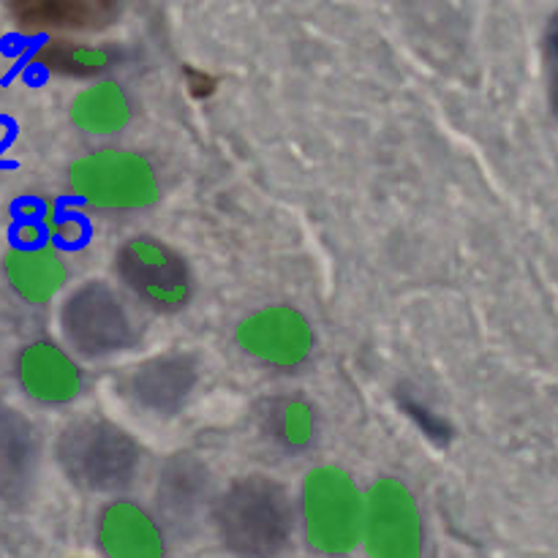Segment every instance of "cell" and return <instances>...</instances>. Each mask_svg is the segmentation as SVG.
<instances>
[{"instance_id": "7", "label": "cell", "mask_w": 558, "mask_h": 558, "mask_svg": "<svg viewBox=\"0 0 558 558\" xmlns=\"http://www.w3.org/2000/svg\"><path fill=\"white\" fill-rule=\"evenodd\" d=\"M365 548L374 558H420L425 545L423 512L412 490L381 477L365 496Z\"/></svg>"}, {"instance_id": "1", "label": "cell", "mask_w": 558, "mask_h": 558, "mask_svg": "<svg viewBox=\"0 0 558 558\" xmlns=\"http://www.w3.org/2000/svg\"><path fill=\"white\" fill-rule=\"evenodd\" d=\"M221 543L234 556L276 558L292 539L294 507L276 480L243 477L229 485L213 507Z\"/></svg>"}, {"instance_id": "21", "label": "cell", "mask_w": 558, "mask_h": 558, "mask_svg": "<svg viewBox=\"0 0 558 558\" xmlns=\"http://www.w3.org/2000/svg\"><path fill=\"white\" fill-rule=\"evenodd\" d=\"M545 47H548V54L558 63V14L550 20L548 27V38H545Z\"/></svg>"}, {"instance_id": "10", "label": "cell", "mask_w": 558, "mask_h": 558, "mask_svg": "<svg viewBox=\"0 0 558 558\" xmlns=\"http://www.w3.org/2000/svg\"><path fill=\"white\" fill-rule=\"evenodd\" d=\"M16 379L31 401L63 407L80 398L82 371L65 349L52 341H33L16 357Z\"/></svg>"}, {"instance_id": "12", "label": "cell", "mask_w": 558, "mask_h": 558, "mask_svg": "<svg viewBox=\"0 0 558 558\" xmlns=\"http://www.w3.org/2000/svg\"><path fill=\"white\" fill-rule=\"evenodd\" d=\"M38 436L31 420L0 403V501L22 505L36 480Z\"/></svg>"}, {"instance_id": "9", "label": "cell", "mask_w": 558, "mask_h": 558, "mask_svg": "<svg viewBox=\"0 0 558 558\" xmlns=\"http://www.w3.org/2000/svg\"><path fill=\"white\" fill-rule=\"evenodd\" d=\"M196 363L189 354H156L123 379V396L153 414H174L196 390Z\"/></svg>"}, {"instance_id": "14", "label": "cell", "mask_w": 558, "mask_h": 558, "mask_svg": "<svg viewBox=\"0 0 558 558\" xmlns=\"http://www.w3.org/2000/svg\"><path fill=\"white\" fill-rule=\"evenodd\" d=\"M3 272L11 292L31 305H44L69 281V267L52 245H16L3 256Z\"/></svg>"}, {"instance_id": "5", "label": "cell", "mask_w": 558, "mask_h": 558, "mask_svg": "<svg viewBox=\"0 0 558 558\" xmlns=\"http://www.w3.org/2000/svg\"><path fill=\"white\" fill-rule=\"evenodd\" d=\"M60 330L71 349L85 357H109L136 341V322L129 305L107 283H85L65 298Z\"/></svg>"}, {"instance_id": "18", "label": "cell", "mask_w": 558, "mask_h": 558, "mask_svg": "<svg viewBox=\"0 0 558 558\" xmlns=\"http://www.w3.org/2000/svg\"><path fill=\"white\" fill-rule=\"evenodd\" d=\"M36 63L41 69L74 80H96L120 63V52L104 44L69 41V38H52L36 52Z\"/></svg>"}, {"instance_id": "15", "label": "cell", "mask_w": 558, "mask_h": 558, "mask_svg": "<svg viewBox=\"0 0 558 558\" xmlns=\"http://www.w3.org/2000/svg\"><path fill=\"white\" fill-rule=\"evenodd\" d=\"M118 11L109 0H25L11 14L25 31H101Z\"/></svg>"}, {"instance_id": "2", "label": "cell", "mask_w": 558, "mask_h": 558, "mask_svg": "<svg viewBox=\"0 0 558 558\" xmlns=\"http://www.w3.org/2000/svg\"><path fill=\"white\" fill-rule=\"evenodd\" d=\"M58 463L65 477L90 494H120L140 474V447L120 425L85 417L58 436Z\"/></svg>"}, {"instance_id": "13", "label": "cell", "mask_w": 558, "mask_h": 558, "mask_svg": "<svg viewBox=\"0 0 558 558\" xmlns=\"http://www.w3.org/2000/svg\"><path fill=\"white\" fill-rule=\"evenodd\" d=\"M156 505L169 526H194L196 518L210 505V474L205 463L191 456L169 458L158 477Z\"/></svg>"}, {"instance_id": "3", "label": "cell", "mask_w": 558, "mask_h": 558, "mask_svg": "<svg viewBox=\"0 0 558 558\" xmlns=\"http://www.w3.org/2000/svg\"><path fill=\"white\" fill-rule=\"evenodd\" d=\"M300 512L308 545L319 554H349L363 537L365 496L352 474L338 466L308 472L300 494Z\"/></svg>"}, {"instance_id": "20", "label": "cell", "mask_w": 558, "mask_h": 558, "mask_svg": "<svg viewBox=\"0 0 558 558\" xmlns=\"http://www.w3.org/2000/svg\"><path fill=\"white\" fill-rule=\"evenodd\" d=\"M185 82H189V93L194 98H207L216 93V76L205 74V71H185Z\"/></svg>"}, {"instance_id": "22", "label": "cell", "mask_w": 558, "mask_h": 558, "mask_svg": "<svg viewBox=\"0 0 558 558\" xmlns=\"http://www.w3.org/2000/svg\"><path fill=\"white\" fill-rule=\"evenodd\" d=\"M554 107H556V112H558V74L554 76Z\"/></svg>"}, {"instance_id": "8", "label": "cell", "mask_w": 558, "mask_h": 558, "mask_svg": "<svg viewBox=\"0 0 558 558\" xmlns=\"http://www.w3.org/2000/svg\"><path fill=\"white\" fill-rule=\"evenodd\" d=\"M238 343L256 363L292 371L308 363L316 336L311 322L292 305H267L238 325Z\"/></svg>"}, {"instance_id": "11", "label": "cell", "mask_w": 558, "mask_h": 558, "mask_svg": "<svg viewBox=\"0 0 558 558\" xmlns=\"http://www.w3.org/2000/svg\"><path fill=\"white\" fill-rule=\"evenodd\" d=\"M96 534L107 558H163L167 554L158 521L134 501H112L104 507Z\"/></svg>"}, {"instance_id": "16", "label": "cell", "mask_w": 558, "mask_h": 558, "mask_svg": "<svg viewBox=\"0 0 558 558\" xmlns=\"http://www.w3.org/2000/svg\"><path fill=\"white\" fill-rule=\"evenodd\" d=\"M259 425L278 450L303 452L316 439V409L300 396L267 398L259 409Z\"/></svg>"}, {"instance_id": "19", "label": "cell", "mask_w": 558, "mask_h": 558, "mask_svg": "<svg viewBox=\"0 0 558 558\" xmlns=\"http://www.w3.org/2000/svg\"><path fill=\"white\" fill-rule=\"evenodd\" d=\"M401 407L403 412L423 428V434L428 436V439H450V425L441 417H436L428 407H423V403L414 401V398H401Z\"/></svg>"}, {"instance_id": "6", "label": "cell", "mask_w": 558, "mask_h": 558, "mask_svg": "<svg viewBox=\"0 0 558 558\" xmlns=\"http://www.w3.org/2000/svg\"><path fill=\"white\" fill-rule=\"evenodd\" d=\"M118 276L136 298L153 311L161 314H174L189 305L194 281L191 270L178 251L169 248L167 243L156 238H131L120 245Z\"/></svg>"}, {"instance_id": "17", "label": "cell", "mask_w": 558, "mask_h": 558, "mask_svg": "<svg viewBox=\"0 0 558 558\" xmlns=\"http://www.w3.org/2000/svg\"><path fill=\"white\" fill-rule=\"evenodd\" d=\"M131 101L123 87L112 80H98L96 85L76 93L71 101V120L90 136H112L129 123Z\"/></svg>"}, {"instance_id": "4", "label": "cell", "mask_w": 558, "mask_h": 558, "mask_svg": "<svg viewBox=\"0 0 558 558\" xmlns=\"http://www.w3.org/2000/svg\"><path fill=\"white\" fill-rule=\"evenodd\" d=\"M69 185L76 199L109 213L145 210L161 194L156 167L120 147H101L71 163Z\"/></svg>"}]
</instances>
